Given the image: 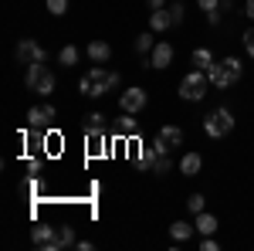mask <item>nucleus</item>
Returning <instances> with one entry per match:
<instances>
[{
	"label": "nucleus",
	"mask_w": 254,
	"mask_h": 251,
	"mask_svg": "<svg viewBox=\"0 0 254 251\" xmlns=\"http://www.w3.org/2000/svg\"><path fill=\"white\" fill-rule=\"evenodd\" d=\"M116 85H119L116 72H105L102 65H95V68H88V72L81 75L78 92H81V95H88V98H98V95H105L109 88H116Z\"/></svg>",
	"instance_id": "nucleus-1"
},
{
	"label": "nucleus",
	"mask_w": 254,
	"mask_h": 251,
	"mask_svg": "<svg viewBox=\"0 0 254 251\" xmlns=\"http://www.w3.org/2000/svg\"><path fill=\"white\" fill-rule=\"evenodd\" d=\"M170 61H173V48H170L166 41H159L156 48L149 51V65H153V68H170Z\"/></svg>",
	"instance_id": "nucleus-9"
},
{
	"label": "nucleus",
	"mask_w": 254,
	"mask_h": 251,
	"mask_svg": "<svg viewBox=\"0 0 254 251\" xmlns=\"http://www.w3.org/2000/svg\"><path fill=\"white\" fill-rule=\"evenodd\" d=\"M55 122V109L51 105H34L31 112H27V126L31 129H48Z\"/></svg>",
	"instance_id": "nucleus-8"
},
{
	"label": "nucleus",
	"mask_w": 254,
	"mask_h": 251,
	"mask_svg": "<svg viewBox=\"0 0 254 251\" xmlns=\"http://www.w3.org/2000/svg\"><path fill=\"white\" fill-rule=\"evenodd\" d=\"M241 72H244V68H241L237 58H224V61H214V68L207 72V78H210L214 88H231V85H237Z\"/></svg>",
	"instance_id": "nucleus-2"
},
{
	"label": "nucleus",
	"mask_w": 254,
	"mask_h": 251,
	"mask_svg": "<svg viewBox=\"0 0 254 251\" xmlns=\"http://www.w3.org/2000/svg\"><path fill=\"white\" fill-rule=\"evenodd\" d=\"M200 251H217V241H214V234H207V238H203V245H200Z\"/></svg>",
	"instance_id": "nucleus-30"
},
{
	"label": "nucleus",
	"mask_w": 254,
	"mask_h": 251,
	"mask_svg": "<svg viewBox=\"0 0 254 251\" xmlns=\"http://www.w3.org/2000/svg\"><path fill=\"white\" fill-rule=\"evenodd\" d=\"M149 27L153 31H170L173 27V17H170V10L163 7V10H153V17H149Z\"/></svg>",
	"instance_id": "nucleus-16"
},
{
	"label": "nucleus",
	"mask_w": 254,
	"mask_h": 251,
	"mask_svg": "<svg viewBox=\"0 0 254 251\" xmlns=\"http://www.w3.org/2000/svg\"><path fill=\"white\" fill-rule=\"evenodd\" d=\"M244 48H248V55L254 58V27L248 31V34H244Z\"/></svg>",
	"instance_id": "nucleus-29"
},
{
	"label": "nucleus",
	"mask_w": 254,
	"mask_h": 251,
	"mask_svg": "<svg viewBox=\"0 0 254 251\" xmlns=\"http://www.w3.org/2000/svg\"><path fill=\"white\" fill-rule=\"evenodd\" d=\"M119 105H122V112H142L146 109V92L142 88H126L122 95H119Z\"/></svg>",
	"instance_id": "nucleus-7"
},
{
	"label": "nucleus",
	"mask_w": 254,
	"mask_h": 251,
	"mask_svg": "<svg viewBox=\"0 0 254 251\" xmlns=\"http://www.w3.org/2000/svg\"><path fill=\"white\" fill-rule=\"evenodd\" d=\"M193 68H200V72H210V68H214V55H210L207 48H196V51H193Z\"/></svg>",
	"instance_id": "nucleus-19"
},
{
	"label": "nucleus",
	"mask_w": 254,
	"mask_h": 251,
	"mask_svg": "<svg viewBox=\"0 0 254 251\" xmlns=\"http://www.w3.org/2000/svg\"><path fill=\"white\" fill-rule=\"evenodd\" d=\"M153 48H156V44H153V34H139L136 38V51L139 55H146V51H153Z\"/></svg>",
	"instance_id": "nucleus-24"
},
{
	"label": "nucleus",
	"mask_w": 254,
	"mask_h": 251,
	"mask_svg": "<svg viewBox=\"0 0 254 251\" xmlns=\"http://www.w3.org/2000/svg\"><path fill=\"white\" fill-rule=\"evenodd\" d=\"M85 136L88 139H102L105 136V119L98 116V112H92V116L85 119Z\"/></svg>",
	"instance_id": "nucleus-13"
},
{
	"label": "nucleus",
	"mask_w": 254,
	"mask_h": 251,
	"mask_svg": "<svg viewBox=\"0 0 254 251\" xmlns=\"http://www.w3.org/2000/svg\"><path fill=\"white\" fill-rule=\"evenodd\" d=\"M193 231H196V228H190L187 221H176L173 228H170V234H173V241H187V238H190Z\"/></svg>",
	"instance_id": "nucleus-20"
},
{
	"label": "nucleus",
	"mask_w": 254,
	"mask_h": 251,
	"mask_svg": "<svg viewBox=\"0 0 254 251\" xmlns=\"http://www.w3.org/2000/svg\"><path fill=\"white\" fill-rule=\"evenodd\" d=\"M166 10H170V17H173V27H176V24H183V3H170Z\"/></svg>",
	"instance_id": "nucleus-27"
},
{
	"label": "nucleus",
	"mask_w": 254,
	"mask_h": 251,
	"mask_svg": "<svg viewBox=\"0 0 254 251\" xmlns=\"http://www.w3.org/2000/svg\"><path fill=\"white\" fill-rule=\"evenodd\" d=\"M159 139L173 150V146H180V143H183V129H180V126H163V129H159Z\"/></svg>",
	"instance_id": "nucleus-17"
},
{
	"label": "nucleus",
	"mask_w": 254,
	"mask_h": 251,
	"mask_svg": "<svg viewBox=\"0 0 254 251\" xmlns=\"http://www.w3.org/2000/svg\"><path fill=\"white\" fill-rule=\"evenodd\" d=\"M24 85L31 92H38V95H48V92H55V75L48 72V65H27Z\"/></svg>",
	"instance_id": "nucleus-4"
},
{
	"label": "nucleus",
	"mask_w": 254,
	"mask_h": 251,
	"mask_svg": "<svg viewBox=\"0 0 254 251\" xmlns=\"http://www.w3.org/2000/svg\"><path fill=\"white\" fill-rule=\"evenodd\" d=\"M200 167H203L200 153H187L183 160H180V173H183V176H196V173H200Z\"/></svg>",
	"instance_id": "nucleus-14"
},
{
	"label": "nucleus",
	"mask_w": 254,
	"mask_h": 251,
	"mask_svg": "<svg viewBox=\"0 0 254 251\" xmlns=\"http://www.w3.org/2000/svg\"><path fill=\"white\" fill-rule=\"evenodd\" d=\"M109 55H112V48H109L105 41H92V44H88V58L95 61V65H102V61H109Z\"/></svg>",
	"instance_id": "nucleus-15"
},
{
	"label": "nucleus",
	"mask_w": 254,
	"mask_h": 251,
	"mask_svg": "<svg viewBox=\"0 0 254 251\" xmlns=\"http://www.w3.org/2000/svg\"><path fill=\"white\" fill-rule=\"evenodd\" d=\"M244 14H248V17H254V0H248V3H244Z\"/></svg>",
	"instance_id": "nucleus-32"
},
{
	"label": "nucleus",
	"mask_w": 254,
	"mask_h": 251,
	"mask_svg": "<svg viewBox=\"0 0 254 251\" xmlns=\"http://www.w3.org/2000/svg\"><path fill=\"white\" fill-rule=\"evenodd\" d=\"M136 119H129V112H126V119H119V126H116V133L119 136H136Z\"/></svg>",
	"instance_id": "nucleus-22"
},
{
	"label": "nucleus",
	"mask_w": 254,
	"mask_h": 251,
	"mask_svg": "<svg viewBox=\"0 0 254 251\" xmlns=\"http://www.w3.org/2000/svg\"><path fill=\"white\" fill-rule=\"evenodd\" d=\"M217 7H220V0H200V10H207V17H210V24H217V20H220V14H217Z\"/></svg>",
	"instance_id": "nucleus-23"
},
{
	"label": "nucleus",
	"mask_w": 254,
	"mask_h": 251,
	"mask_svg": "<svg viewBox=\"0 0 254 251\" xmlns=\"http://www.w3.org/2000/svg\"><path fill=\"white\" fill-rule=\"evenodd\" d=\"M149 7H153V10H163V7H166V0H149Z\"/></svg>",
	"instance_id": "nucleus-31"
},
{
	"label": "nucleus",
	"mask_w": 254,
	"mask_h": 251,
	"mask_svg": "<svg viewBox=\"0 0 254 251\" xmlns=\"http://www.w3.org/2000/svg\"><path fill=\"white\" fill-rule=\"evenodd\" d=\"M68 10V0H48V14H55V17H61Z\"/></svg>",
	"instance_id": "nucleus-25"
},
{
	"label": "nucleus",
	"mask_w": 254,
	"mask_h": 251,
	"mask_svg": "<svg viewBox=\"0 0 254 251\" xmlns=\"http://www.w3.org/2000/svg\"><path fill=\"white\" fill-rule=\"evenodd\" d=\"M159 156H166V153H156V150H153V143H146V146L139 150V156H136V167H139V170H153Z\"/></svg>",
	"instance_id": "nucleus-12"
},
{
	"label": "nucleus",
	"mask_w": 254,
	"mask_h": 251,
	"mask_svg": "<svg viewBox=\"0 0 254 251\" xmlns=\"http://www.w3.org/2000/svg\"><path fill=\"white\" fill-rule=\"evenodd\" d=\"M234 129V116H231V109H214L210 116L203 119V133L210 136V139H220V136H227Z\"/></svg>",
	"instance_id": "nucleus-5"
},
{
	"label": "nucleus",
	"mask_w": 254,
	"mask_h": 251,
	"mask_svg": "<svg viewBox=\"0 0 254 251\" xmlns=\"http://www.w3.org/2000/svg\"><path fill=\"white\" fill-rule=\"evenodd\" d=\"M187 207H190L193 214H200L203 211V193H190V197H187Z\"/></svg>",
	"instance_id": "nucleus-26"
},
{
	"label": "nucleus",
	"mask_w": 254,
	"mask_h": 251,
	"mask_svg": "<svg viewBox=\"0 0 254 251\" xmlns=\"http://www.w3.org/2000/svg\"><path fill=\"white\" fill-rule=\"evenodd\" d=\"M58 61L61 65H78V48H75V44H64L61 55H58Z\"/></svg>",
	"instance_id": "nucleus-21"
},
{
	"label": "nucleus",
	"mask_w": 254,
	"mask_h": 251,
	"mask_svg": "<svg viewBox=\"0 0 254 251\" xmlns=\"http://www.w3.org/2000/svg\"><path fill=\"white\" fill-rule=\"evenodd\" d=\"M31 241L38 245V248H55V228H48V224H38V228H31Z\"/></svg>",
	"instance_id": "nucleus-10"
},
{
	"label": "nucleus",
	"mask_w": 254,
	"mask_h": 251,
	"mask_svg": "<svg viewBox=\"0 0 254 251\" xmlns=\"http://www.w3.org/2000/svg\"><path fill=\"white\" fill-rule=\"evenodd\" d=\"M193 228L200 234H214L217 231V217H214V214H207V211H200V214H196V224H193Z\"/></svg>",
	"instance_id": "nucleus-18"
},
{
	"label": "nucleus",
	"mask_w": 254,
	"mask_h": 251,
	"mask_svg": "<svg viewBox=\"0 0 254 251\" xmlns=\"http://www.w3.org/2000/svg\"><path fill=\"white\" fill-rule=\"evenodd\" d=\"M166 170H170V156H159V160H156V167H153V173H166Z\"/></svg>",
	"instance_id": "nucleus-28"
},
{
	"label": "nucleus",
	"mask_w": 254,
	"mask_h": 251,
	"mask_svg": "<svg viewBox=\"0 0 254 251\" xmlns=\"http://www.w3.org/2000/svg\"><path fill=\"white\" fill-rule=\"evenodd\" d=\"M71 245H75V228H71V224H58V228H55V248L51 251L71 248Z\"/></svg>",
	"instance_id": "nucleus-11"
},
{
	"label": "nucleus",
	"mask_w": 254,
	"mask_h": 251,
	"mask_svg": "<svg viewBox=\"0 0 254 251\" xmlns=\"http://www.w3.org/2000/svg\"><path fill=\"white\" fill-rule=\"evenodd\" d=\"M44 58H48V55H44V48H41L38 41H20L17 44V61L20 65H44Z\"/></svg>",
	"instance_id": "nucleus-6"
},
{
	"label": "nucleus",
	"mask_w": 254,
	"mask_h": 251,
	"mask_svg": "<svg viewBox=\"0 0 254 251\" xmlns=\"http://www.w3.org/2000/svg\"><path fill=\"white\" fill-rule=\"evenodd\" d=\"M207 85H210L207 72L193 68V72H187V75H183V82H180V95L187 98V102H200V98L207 95Z\"/></svg>",
	"instance_id": "nucleus-3"
}]
</instances>
